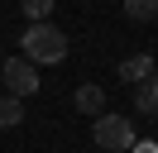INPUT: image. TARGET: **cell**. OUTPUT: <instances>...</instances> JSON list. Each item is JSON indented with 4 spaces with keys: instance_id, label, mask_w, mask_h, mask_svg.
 Segmentation results:
<instances>
[{
    "instance_id": "obj_9",
    "label": "cell",
    "mask_w": 158,
    "mask_h": 153,
    "mask_svg": "<svg viewBox=\"0 0 158 153\" xmlns=\"http://www.w3.org/2000/svg\"><path fill=\"white\" fill-rule=\"evenodd\" d=\"M53 5H58V0H24V14H29V24H43V19L53 14Z\"/></svg>"
},
{
    "instance_id": "obj_6",
    "label": "cell",
    "mask_w": 158,
    "mask_h": 153,
    "mask_svg": "<svg viewBox=\"0 0 158 153\" xmlns=\"http://www.w3.org/2000/svg\"><path fill=\"white\" fill-rule=\"evenodd\" d=\"M77 110L81 115H106V91L101 86H81L77 91Z\"/></svg>"
},
{
    "instance_id": "obj_8",
    "label": "cell",
    "mask_w": 158,
    "mask_h": 153,
    "mask_svg": "<svg viewBox=\"0 0 158 153\" xmlns=\"http://www.w3.org/2000/svg\"><path fill=\"white\" fill-rule=\"evenodd\" d=\"M125 14L139 19V24L144 19H158V0H125Z\"/></svg>"
},
{
    "instance_id": "obj_10",
    "label": "cell",
    "mask_w": 158,
    "mask_h": 153,
    "mask_svg": "<svg viewBox=\"0 0 158 153\" xmlns=\"http://www.w3.org/2000/svg\"><path fill=\"white\" fill-rule=\"evenodd\" d=\"M129 153H158V143H134Z\"/></svg>"
},
{
    "instance_id": "obj_4",
    "label": "cell",
    "mask_w": 158,
    "mask_h": 153,
    "mask_svg": "<svg viewBox=\"0 0 158 153\" xmlns=\"http://www.w3.org/2000/svg\"><path fill=\"white\" fill-rule=\"evenodd\" d=\"M148 76H153V57L148 53H129L125 62H120V81L139 86V81H148Z\"/></svg>"
},
{
    "instance_id": "obj_5",
    "label": "cell",
    "mask_w": 158,
    "mask_h": 153,
    "mask_svg": "<svg viewBox=\"0 0 158 153\" xmlns=\"http://www.w3.org/2000/svg\"><path fill=\"white\" fill-rule=\"evenodd\" d=\"M134 110H139V115H158V67H153L148 81L134 86Z\"/></svg>"
},
{
    "instance_id": "obj_2",
    "label": "cell",
    "mask_w": 158,
    "mask_h": 153,
    "mask_svg": "<svg viewBox=\"0 0 158 153\" xmlns=\"http://www.w3.org/2000/svg\"><path fill=\"white\" fill-rule=\"evenodd\" d=\"M96 143L106 153H125V148H134V124H129V115H96Z\"/></svg>"
},
{
    "instance_id": "obj_7",
    "label": "cell",
    "mask_w": 158,
    "mask_h": 153,
    "mask_svg": "<svg viewBox=\"0 0 158 153\" xmlns=\"http://www.w3.org/2000/svg\"><path fill=\"white\" fill-rule=\"evenodd\" d=\"M19 120H24V101L19 96H5L0 101V129H15Z\"/></svg>"
},
{
    "instance_id": "obj_3",
    "label": "cell",
    "mask_w": 158,
    "mask_h": 153,
    "mask_svg": "<svg viewBox=\"0 0 158 153\" xmlns=\"http://www.w3.org/2000/svg\"><path fill=\"white\" fill-rule=\"evenodd\" d=\"M0 81L10 86V96H19V101H24V96L39 91V67H34L29 57H10V62L0 67Z\"/></svg>"
},
{
    "instance_id": "obj_1",
    "label": "cell",
    "mask_w": 158,
    "mask_h": 153,
    "mask_svg": "<svg viewBox=\"0 0 158 153\" xmlns=\"http://www.w3.org/2000/svg\"><path fill=\"white\" fill-rule=\"evenodd\" d=\"M24 57H29L34 67H53V62H62L67 57V34H62L58 24H29L24 29Z\"/></svg>"
}]
</instances>
